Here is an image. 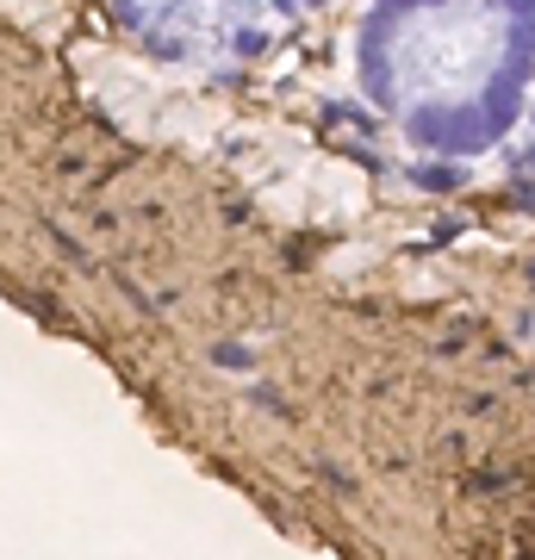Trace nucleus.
I'll list each match as a JSON object with an SVG mask.
<instances>
[{
    "instance_id": "obj_3",
    "label": "nucleus",
    "mask_w": 535,
    "mask_h": 560,
    "mask_svg": "<svg viewBox=\"0 0 535 560\" xmlns=\"http://www.w3.org/2000/svg\"><path fill=\"white\" fill-rule=\"evenodd\" d=\"M504 156H511L516 168L535 180V94H530V113H523V125H516V138H511V150H504Z\"/></svg>"
},
{
    "instance_id": "obj_2",
    "label": "nucleus",
    "mask_w": 535,
    "mask_h": 560,
    "mask_svg": "<svg viewBox=\"0 0 535 560\" xmlns=\"http://www.w3.org/2000/svg\"><path fill=\"white\" fill-rule=\"evenodd\" d=\"M143 57L168 69H237L287 44L330 0H106Z\"/></svg>"
},
{
    "instance_id": "obj_1",
    "label": "nucleus",
    "mask_w": 535,
    "mask_h": 560,
    "mask_svg": "<svg viewBox=\"0 0 535 560\" xmlns=\"http://www.w3.org/2000/svg\"><path fill=\"white\" fill-rule=\"evenodd\" d=\"M349 81L411 156L511 150L535 94V0H368Z\"/></svg>"
}]
</instances>
